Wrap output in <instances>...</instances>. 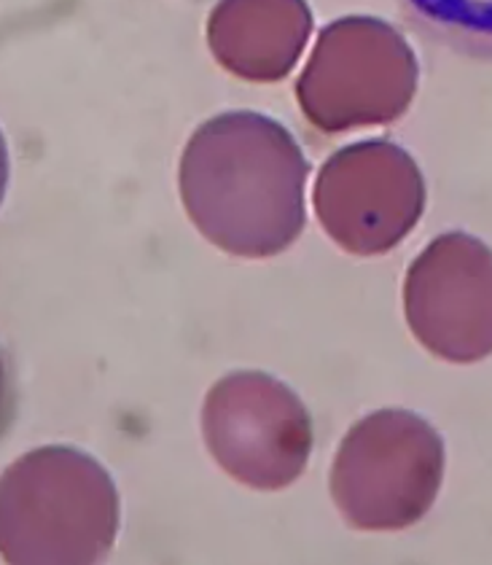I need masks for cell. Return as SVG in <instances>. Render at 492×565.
<instances>
[{
    "instance_id": "1",
    "label": "cell",
    "mask_w": 492,
    "mask_h": 565,
    "mask_svg": "<svg viewBox=\"0 0 492 565\" xmlns=\"http://www.w3.org/2000/svg\"><path fill=\"white\" fill-rule=\"evenodd\" d=\"M307 173L310 162L280 121L229 110L189 138L178 189L207 243L237 259H269L304 230Z\"/></svg>"
},
{
    "instance_id": "2",
    "label": "cell",
    "mask_w": 492,
    "mask_h": 565,
    "mask_svg": "<svg viewBox=\"0 0 492 565\" xmlns=\"http://www.w3.org/2000/svg\"><path fill=\"white\" fill-rule=\"evenodd\" d=\"M6 563H100L119 533V490L95 458L49 445L3 471Z\"/></svg>"
},
{
    "instance_id": "3",
    "label": "cell",
    "mask_w": 492,
    "mask_h": 565,
    "mask_svg": "<svg viewBox=\"0 0 492 565\" xmlns=\"http://www.w3.org/2000/svg\"><path fill=\"white\" fill-rule=\"evenodd\" d=\"M445 479V441L426 417L379 409L344 434L331 499L355 531H404L430 512Z\"/></svg>"
},
{
    "instance_id": "4",
    "label": "cell",
    "mask_w": 492,
    "mask_h": 565,
    "mask_svg": "<svg viewBox=\"0 0 492 565\" xmlns=\"http://www.w3.org/2000/svg\"><path fill=\"white\" fill-rule=\"evenodd\" d=\"M417 57L383 20L344 17L323 30L297 82L304 119L347 132L402 119L417 92Z\"/></svg>"
},
{
    "instance_id": "5",
    "label": "cell",
    "mask_w": 492,
    "mask_h": 565,
    "mask_svg": "<svg viewBox=\"0 0 492 565\" xmlns=\"http://www.w3.org/2000/svg\"><path fill=\"white\" fill-rule=\"evenodd\" d=\"M202 436L215 463L245 488L282 490L310 463V413L272 374L221 377L205 396Z\"/></svg>"
},
{
    "instance_id": "6",
    "label": "cell",
    "mask_w": 492,
    "mask_h": 565,
    "mask_svg": "<svg viewBox=\"0 0 492 565\" xmlns=\"http://www.w3.org/2000/svg\"><path fill=\"white\" fill-rule=\"evenodd\" d=\"M312 207L323 232L353 256H383L426 211V181L402 146L361 140L323 162Z\"/></svg>"
},
{
    "instance_id": "7",
    "label": "cell",
    "mask_w": 492,
    "mask_h": 565,
    "mask_svg": "<svg viewBox=\"0 0 492 565\" xmlns=\"http://www.w3.org/2000/svg\"><path fill=\"white\" fill-rule=\"evenodd\" d=\"M404 316L428 353L450 364L492 355V250L466 232L426 245L404 278Z\"/></svg>"
},
{
    "instance_id": "8",
    "label": "cell",
    "mask_w": 492,
    "mask_h": 565,
    "mask_svg": "<svg viewBox=\"0 0 492 565\" xmlns=\"http://www.w3.org/2000/svg\"><path fill=\"white\" fill-rule=\"evenodd\" d=\"M310 33L304 0H221L207 22V44L218 65L254 84L286 78Z\"/></svg>"
},
{
    "instance_id": "9",
    "label": "cell",
    "mask_w": 492,
    "mask_h": 565,
    "mask_svg": "<svg viewBox=\"0 0 492 565\" xmlns=\"http://www.w3.org/2000/svg\"><path fill=\"white\" fill-rule=\"evenodd\" d=\"M398 9L423 39L492 60V0H398Z\"/></svg>"
}]
</instances>
